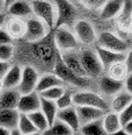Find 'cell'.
I'll use <instances>...</instances> for the list:
<instances>
[{"label":"cell","instance_id":"47","mask_svg":"<svg viewBox=\"0 0 132 135\" xmlns=\"http://www.w3.org/2000/svg\"><path fill=\"white\" fill-rule=\"evenodd\" d=\"M14 1H15V0H5V6H6V8L9 6L10 4H13Z\"/></svg>","mask_w":132,"mask_h":135},{"label":"cell","instance_id":"6","mask_svg":"<svg viewBox=\"0 0 132 135\" xmlns=\"http://www.w3.org/2000/svg\"><path fill=\"white\" fill-rule=\"evenodd\" d=\"M72 29L80 46L89 47L96 43L97 34L95 27L86 19H77L72 25Z\"/></svg>","mask_w":132,"mask_h":135},{"label":"cell","instance_id":"25","mask_svg":"<svg viewBox=\"0 0 132 135\" xmlns=\"http://www.w3.org/2000/svg\"><path fill=\"white\" fill-rule=\"evenodd\" d=\"M21 93L18 89H4L0 93V109L16 108Z\"/></svg>","mask_w":132,"mask_h":135},{"label":"cell","instance_id":"23","mask_svg":"<svg viewBox=\"0 0 132 135\" xmlns=\"http://www.w3.org/2000/svg\"><path fill=\"white\" fill-rule=\"evenodd\" d=\"M22 76V66L19 64H10L9 69L2 77L4 89H18Z\"/></svg>","mask_w":132,"mask_h":135},{"label":"cell","instance_id":"2","mask_svg":"<svg viewBox=\"0 0 132 135\" xmlns=\"http://www.w3.org/2000/svg\"><path fill=\"white\" fill-rule=\"evenodd\" d=\"M33 8V15L41 19L47 27L51 29H55L56 26V13L55 4L51 0H29Z\"/></svg>","mask_w":132,"mask_h":135},{"label":"cell","instance_id":"41","mask_svg":"<svg viewBox=\"0 0 132 135\" xmlns=\"http://www.w3.org/2000/svg\"><path fill=\"white\" fill-rule=\"evenodd\" d=\"M124 90L132 94V72H129L124 79Z\"/></svg>","mask_w":132,"mask_h":135},{"label":"cell","instance_id":"33","mask_svg":"<svg viewBox=\"0 0 132 135\" xmlns=\"http://www.w3.org/2000/svg\"><path fill=\"white\" fill-rule=\"evenodd\" d=\"M43 134L46 135H71L74 134V132L72 131L66 123H64L60 120H57L47 128V131H45Z\"/></svg>","mask_w":132,"mask_h":135},{"label":"cell","instance_id":"15","mask_svg":"<svg viewBox=\"0 0 132 135\" xmlns=\"http://www.w3.org/2000/svg\"><path fill=\"white\" fill-rule=\"evenodd\" d=\"M57 120H60L64 123H66L74 133H79L81 125H80L79 117H78V113H77V108H75L74 105L66 107V108L58 109Z\"/></svg>","mask_w":132,"mask_h":135},{"label":"cell","instance_id":"14","mask_svg":"<svg viewBox=\"0 0 132 135\" xmlns=\"http://www.w3.org/2000/svg\"><path fill=\"white\" fill-rule=\"evenodd\" d=\"M124 89V81L111 78L110 76L103 74L99 77V90L100 93L104 97H112Z\"/></svg>","mask_w":132,"mask_h":135},{"label":"cell","instance_id":"11","mask_svg":"<svg viewBox=\"0 0 132 135\" xmlns=\"http://www.w3.org/2000/svg\"><path fill=\"white\" fill-rule=\"evenodd\" d=\"M4 28L6 29V32L9 34V36L14 41L23 40L24 34H26L27 30V19L7 15Z\"/></svg>","mask_w":132,"mask_h":135},{"label":"cell","instance_id":"29","mask_svg":"<svg viewBox=\"0 0 132 135\" xmlns=\"http://www.w3.org/2000/svg\"><path fill=\"white\" fill-rule=\"evenodd\" d=\"M41 111L43 112V114L45 115L47 122H49V127L52 125L57 119V113H58V107L56 101L49 100L45 98L41 97Z\"/></svg>","mask_w":132,"mask_h":135},{"label":"cell","instance_id":"27","mask_svg":"<svg viewBox=\"0 0 132 135\" xmlns=\"http://www.w3.org/2000/svg\"><path fill=\"white\" fill-rule=\"evenodd\" d=\"M20 112L18 108H1L0 109V125L12 131L18 127Z\"/></svg>","mask_w":132,"mask_h":135},{"label":"cell","instance_id":"13","mask_svg":"<svg viewBox=\"0 0 132 135\" xmlns=\"http://www.w3.org/2000/svg\"><path fill=\"white\" fill-rule=\"evenodd\" d=\"M18 111L20 113H31L41 108V95L37 91L30 92V93L21 94L18 103Z\"/></svg>","mask_w":132,"mask_h":135},{"label":"cell","instance_id":"3","mask_svg":"<svg viewBox=\"0 0 132 135\" xmlns=\"http://www.w3.org/2000/svg\"><path fill=\"white\" fill-rule=\"evenodd\" d=\"M73 103L75 106H93L101 108L103 111H109V101L105 97L99 92H94L91 90H79L73 93Z\"/></svg>","mask_w":132,"mask_h":135},{"label":"cell","instance_id":"21","mask_svg":"<svg viewBox=\"0 0 132 135\" xmlns=\"http://www.w3.org/2000/svg\"><path fill=\"white\" fill-rule=\"evenodd\" d=\"M101 121H102V126L105 132V135H114L118 129L123 127L119 114L112 111H107L103 114Z\"/></svg>","mask_w":132,"mask_h":135},{"label":"cell","instance_id":"9","mask_svg":"<svg viewBox=\"0 0 132 135\" xmlns=\"http://www.w3.org/2000/svg\"><path fill=\"white\" fill-rule=\"evenodd\" d=\"M96 44L105 49H110L117 52H126L128 50V43L125 40H123L118 34L114 32H102L97 35Z\"/></svg>","mask_w":132,"mask_h":135},{"label":"cell","instance_id":"22","mask_svg":"<svg viewBox=\"0 0 132 135\" xmlns=\"http://www.w3.org/2000/svg\"><path fill=\"white\" fill-rule=\"evenodd\" d=\"M131 101H132V94L123 89L111 97V100L109 101V111L116 112V113L119 114Z\"/></svg>","mask_w":132,"mask_h":135},{"label":"cell","instance_id":"5","mask_svg":"<svg viewBox=\"0 0 132 135\" xmlns=\"http://www.w3.org/2000/svg\"><path fill=\"white\" fill-rule=\"evenodd\" d=\"M53 72L60 78L66 85H72V86H80V88H85L89 84V78H82L79 77L72 72L71 70L67 68V65L64 63L61 60L60 54L57 51L56 60L53 62Z\"/></svg>","mask_w":132,"mask_h":135},{"label":"cell","instance_id":"40","mask_svg":"<svg viewBox=\"0 0 132 135\" xmlns=\"http://www.w3.org/2000/svg\"><path fill=\"white\" fill-rule=\"evenodd\" d=\"M124 62H125L126 68H128V71L132 72V49L126 50L125 57H124Z\"/></svg>","mask_w":132,"mask_h":135},{"label":"cell","instance_id":"7","mask_svg":"<svg viewBox=\"0 0 132 135\" xmlns=\"http://www.w3.org/2000/svg\"><path fill=\"white\" fill-rule=\"evenodd\" d=\"M56 7V27L58 26H70L71 27L77 20V9L73 4L68 0H52Z\"/></svg>","mask_w":132,"mask_h":135},{"label":"cell","instance_id":"42","mask_svg":"<svg viewBox=\"0 0 132 135\" xmlns=\"http://www.w3.org/2000/svg\"><path fill=\"white\" fill-rule=\"evenodd\" d=\"M10 66V63L9 62H6V61H1L0 60V77H4L5 74L7 72V70L9 69Z\"/></svg>","mask_w":132,"mask_h":135},{"label":"cell","instance_id":"24","mask_svg":"<svg viewBox=\"0 0 132 135\" xmlns=\"http://www.w3.org/2000/svg\"><path fill=\"white\" fill-rule=\"evenodd\" d=\"M95 51H96L101 63H102L104 71L107 70V68L110 65V64L114 63V62L122 61V60H124V57H125V52H117V51H114V50L102 48L100 46H96Z\"/></svg>","mask_w":132,"mask_h":135},{"label":"cell","instance_id":"17","mask_svg":"<svg viewBox=\"0 0 132 135\" xmlns=\"http://www.w3.org/2000/svg\"><path fill=\"white\" fill-rule=\"evenodd\" d=\"M75 108H77L80 125H85V123L102 119L103 114L105 113V111H103V109L93 107V106H75Z\"/></svg>","mask_w":132,"mask_h":135},{"label":"cell","instance_id":"43","mask_svg":"<svg viewBox=\"0 0 132 135\" xmlns=\"http://www.w3.org/2000/svg\"><path fill=\"white\" fill-rule=\"evenodd\" d=\"M123 129L125 131L126 135H132V119L123 125Z\"/></svg>","mask_w":132,"mask_h":135},{"label":"cell","instance_id":"8","mask_svg":"<svg viewBox=\"0 0 132 135\" xmlns=\"http://www.w3.org/2000/svg\"><path fill=\"white\" fill-rule=\"evenodd\" d=\"M50 32V28L41 19L31 15L27 19V30L23 40L28 43H35L45 38Z\"/></svg>","mask_w":132,"mask_h":135},{"label":"cell","instance_id":"36","mask_svg":"<svg viewBox=\"0 0 132 135\" xmlns=\"http://www.w3.org/2000/svg\"><path fill=\"white\" fill-rule=\"evenodd\" d=\"M14 52H15V48L13 43H4L0 44V60L9 62L13 58Z\"/></svg>","mask_w":132,"mask_h":135},{"label":"cell","instance_id":"19","mask_svg":"<svg viewBox=\"0 0 132 135\" xmlns=\"http://www.w3.org/2000/svg\"><path fill=\"white\" fill-rule=\"evenodd\" d=\"M116 27L124 33L130 32V26L132 21V0H124V6L118 15L115 18Z\"/></svg>","mask_w":132,"mask_h":135},{"label":"cell","instance_id":"16","mask_svg":"<svg viewBox=\"0 0 132 135\" xmlns=\"http://www.w3.org/2000/svg\"><path fill=\"white\" fill-rule=\"evenodd\" d=\"M6 13L8 16L28 19L33 15V8L29 0H15L6 8Z\"/></svg>","mask_w":132,"mask_h":135},{"label":"cell","instance_id":"18","mask_svg":"<svg viewBox=\"0 0 132 135\" xmlns=\"http://www.w3.org/2000/svg\"><path fill=\"white\" fill-rule=\"evenodd\" d=\"M123 6L124 0H107L99 9L101 20H115V18L120 13Z\"/></svg>","mask_w":132,"mask_h":135},{"label":"cell","instance_id":"48","mask_svg":"<svg viewBox=\"0 0 132 135\" xmlns=\"http://www.w3.org/2000/svg\"><path fill=\"white\" fill-rule=\"evenodd\" d=\"M2 90H4V85H2V78L0 77V93H1Z\"/></svg>","mask_w":132,"mask_h":135},{"label":"cell","instance_id":"46","mask_svg":"<svg viewBox=\"0 0 132 135\" xmlns=\"http://www.w3.org/2000/svg\"><path fill=\"white\" fill-rule=\"evenodd\" d=\"M6 6H5V0H0V12H5Z\"/></svg>","mask_w":132,"mask_h":135},{"label":"cell","instance_id":"37","mask_svg":"<svg viewBox=\"0 0 132 135\" xmlns=\"http://www.w3.org/2000/svg\"><path fill=\"white\" fill-rule=\"evenodd\" d=\"M107 0H79V2L89 11H99Z\"/></svg>","mask_w":132,"mask_h":135},{"label":"cell","instance_id":"30","mask_svg":"<svg viewBox=\"0 0 132 135\" xmlns=\"http://www.w3.org/2000/svg\"><path fill=\"white\" fill-rule=\"evenodd\" d=\"M28 117L31 120L33 125L35 126V128L37 129L38 133L43 134L45 131H47V128H49V122H47L45 115L43 114V112H42L41 109L34 111L31 113H28Z\"/></svg>","mask_w":132,"mask_h":135},{"label":"cell","instance_id":"49","mask_svg":"<svg viewBox=\"0 0 132 135\" xmlns=\"http://www.w3.org/2000/svg\"><path fill=\"white\" fill-rule=\"evenodd\" d=\"M130 32L132 33V21H131V26H130Z\"/></svg>","mask_w":132,"mask_h":135},{"label":"cell","instance_id":"1","mask_svg":"<svg viewBox=\"0 0 132 135\" xmlns=\"http://www.w3.org/2000/svg\"><path fill=\"white\" fill-rule=\"evenodd\" d=\"M53 44L58 52L79 50L80 43L70 26H58L53 33Z\"/></svg>","mask_w":132,"mask_h":135},{"label":"cell","instance_id":"20","mask_svg":"<svg viewBox=\"0 0 132 135\" xmlns=\"http://www.w3.org/2000/svg\"><path fill=\"white\" fill-rule=\"evenodd\" d=\"M43 40L31 43L34 44V52L40 60L45 62V63L55 62L56 56H57V49H56V47H51V44L47 42H43Z\"/></svg>","mask_w":132,"mask_h":135},{"label":"cell","instance_id":"45","mask_svg":"<svg viewBox=\"0 0 132 135\" xmlns=\"http://www.w3.org/2000/svg\"><path fill=\"white\" fill-rule=\"evenodd\" d=\"M0 135H10V131L0 125Z\"/></svg>","mask_w":132,"mask_h":135},{"label":"cell","instance_id":"26","mask_svg":"<svg viewBox=\"0 0 132 135\" xmlns=\"http://www.w3.org/2000/svg\"><path fill=\"white\" fill-rule=\"evenodd\" d=\"M59 85L67 86L55 72H46V74H43L42 76H40L37 81V86H36V91L40 93V92L44 91L46 89L53 88V86H59Z\"/></svg>","mask_w":132,"mask_h":135},{"label":"cell","instance_id":"31","mask_svg":"<svg viewBox=\"0 0 132 135\" xmlns=\"http://www.w3.org/2000/svg\"><path fill=\"white\" fill-rule=\"evenodd\" d=\"M79 133L82 135H105L101 119L85 123V125H81Z\"/></svg>","mask_w":132,"mask_h":135},{"label":"cell","instance_id":"35","mask_svg":"<svg viewBox=\"0 0 132 135\" xmlns=\"http://www.w3.org/2000/svg\"><path fill=\"white\" fill-rule=\"evenodd\" d=\"M73 93H74V92L70 91L68 89H65V91L63 92V94L56 100L58 109L66 108V107H70V106L74 105V103H73Z\"/></svg>","mask_w":132,"mask_h":135},{"label":"cell","instance_id":"44","mask_svg":"<svg viewBox=\"0 0 132 135\" xmlns=\"http://www.w3.org/2000/svg\"><path fill=\"white\" fill-rule=\"evenodd\" d=\"M6 19H7V13H6V11H5V12H0V28L4 27L5 22H6Z\"/></svg>","mask_w":132,"mask_h":135},{"label":"cell","instance_id":"39","mask_svg":"<svg viewBox=\"0 0 132 135\" xmlns=\"http://www.w3.org/2000/svg\"><path fill=\"white\" fill-rule=\"evenodd\" d=\"M14 40L9 36V34L6 32L4 27L0 28V44H4V43H13Z\"/></svg>","mask_w":132,"mask_h":135},{"label":"cell","instance_id":"12","mask_svg":"<svg viewBox=\"0 0 132 135\" xmlns=\"http://www.w3.org/2000/svg\"><path fill=\"white\" fill-rule=\"evenodd\" d=\"M61 60L64 61V63L67 65L72 72H74L77 76L82 78H89L87 76L86 71L83 70V66L81 64L80 56H79V50H70V51H64L59 52Z\"/></svg>","mask_w":132,"mask_h":135},{"label":"cell","instance_id":"38","mask_svg":"<svg viewBox=\"0 0 132 135\" xmlns=\"http://www.w3.org/2000/svg\"><path fill=\"white\" fill-rule=\"evenodd\" d=\"M119 118L120 121H122V125H124L125 122H128L129 120L132 119V101L119 113Z\"/></svg>","mask_w":132,"mask_h":135},{"label":"cell","instance_id":"4","mask_svg":"<svg viewBox=\"0 0 132 135\" xmlns=\"http://www.w3.org/2000/svg\"><path fill=\"white\" fill-rule=\"evenodd\" d=\"M79 56L83 70L86 71V74L89 78H99L100 76L104 74L103 65L101 63L95 49H91V48L80 49Z\"/></svg>","mask_w":132,"mask_h":135},{"label":"cell","instance_id":"32","mask_svg":"<svg viewBox=\"0 0 132 135\" xmlns=\"http://www.w3.org/2000/svg\"><path fill=\"white\" fill-rule=\"evenodd\" d=\"M18 128H19V131H20L21 135H34V134L38 133L37 129L35 128V126L33 125L31 120L29 119L28 114H26V113H20Z\"/></svg>","mask_w":132,"mask_h":135},{"label":"cell","instance_id":"34","mask_svg":"<svg viewBox=\"0 0 132 135\" xmlns=\"http://www.w3.org/2000/svg\"><path fill=\"white\" fill-rule=\"evenodd\" d=\"M65 89H66V86H63V85L53 86V88L46 89V90H44V91L40 92V95L42 98H45V99L56 101L61 94H63V92L65 91Z\"/></svg>","mask_w":132,"mask_h":135},{"label":"cell","instance_id":"28","mask_svg":"<svg viewBox=\"0 0 132 135\" xmlns=\"http://www.w3.org/2000/svg\"><path fill=\"white\" fill-rule=\"evenodd\" d=\"M104 74L110 76L114 79L124 81L125 77L129 74V71H128V68L125 65L124 60H122V61H117V62H114L112 64H110V65L107 68Z\"/></svg>","mask_w":132,"mask_h":135},{"label":"cell","instance_id":"10","mask_svg":"<svg viewBox=\"0 0 132 135\" xmlns=\"http://www.w3.org/2000/svg\"><path fill=\"white\" fill-rule=\"evenodd\" d=\"M40 78V74L33 65H26L22 68V76L20 84L18 86V90L21 94L30 93L36 91L37 81Z\"/></svg>","mask_w":132,"mask_h":135}]
</instances>
